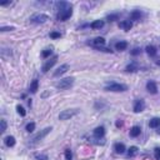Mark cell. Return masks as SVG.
Masks as SVG:
<instances>
[{
    "label": "cell",
    "mask_w": 160,
    "mask_h": 160,
    "mask_svg": "<svg viewBox=\"0 0 160 160\" xmlns=\"http://www.w3.org/2000/svg\"><path fill=\"white\" fill-rule=\"evenodd\" d=\"M146 90L149 91L150 94H156L158 93V86H156V84H155V81H148L146 83Z\"/></svg>",
    "instance_id": "cell-10"
},
{
    "label": "cell",
    "mask_w": 160,
    "mask_h": 160,
    "mask_svg": "<svg viewBox=\"0 0 160 160\" xmlns=\"http://www.w3.org/2000/svg\"><path fill=\"white\" fill-rule=\"evenodd\" d=\"M52 54H53V50L52 49H45V50H43L42 55H43V58H49Z\"/></svg>",
    "instance_id": "cell-27"
},
{
    "label": "cell",
    "mask_w": 160,
    "mask_h": 160,
    "mask_svg": "<svg viewBox=\"0 0 160 160\" xmlns=\"http://www.w3.org/2000/svg\"><path fill=\"white\" fill-rule=\"evenodd\" d=\"M138 69H139V68H138V65H137V64H135V63H131V64H129V65H128L127 68H125V70H127L128 73H134V71H137Z\"/></svg>",
    "instance_id": "cell-23"
},
{
    "label": "cell",
    "mask_w": 160,
    "mask_h": 160,
    "mask_svg": "<svg viewBox=\"0 0 160 160\" xmlns=\"http://www.w3.org/2000/svg\"><path fill=\"white\" fill-rule=\"evenodd\" d=\"M58 58H59L58 55H54V56L52 58V59L48 60L46 63L44 64V65H43V73H48V71H49L54 65H55V63L58 61Z\"/></svg>",
    "instance_id": "cell-7"
},
{
    "label": "cell",
    "mask_w": 160,
    "mask_h": 160,
    "mask_svg": "<svg viewBox=\"0 0 160 160\" xmlns=\"http://www.w3.org/2000/svg\"><path fill=\"white\" fill-rule=\"evenodd\" d=\"M159 133H160V130H159Z\"/></svg>",
    "instance_id": "cell-39"
},
{
    "label": "cell",
    "mask_w": 160,
    "mask_h": 160,
    "mask_svg": "<svg viewBox=\"0 0 160 160\" xmlns=\"http://www.w3.org/2000/svg\"><path fill=\"white\" fill-rule=\"evenodd\" d=\"M143 16L140 10H134V11L130 13V19L131 20H140V18Z\"/></svg>",
    "instance_id": "cell-20"
},
{
    "label": "cell",
    "mask_w": 160,
    "mask_h": 160,
    "mask_svg": "<svg viewBox=\"0 0 160 160\" xmlns=\"http://www.w3.org/2000/svg\"><path fill=\"white\" fill-rule=\"evenodd\" d=\"M103 26H104V20H94V21L90 24V28L94 29V30L101 29Z\"/></svg>",
    "instance_id": "cell-12"
},
{
    "label": "cell",
    "mask_w": 160,
    "mask_h": 160,
    "mask_svg": "<svg viewBox=\"0 0 160 160\" xmlns=\"http://www.w3.org/2000/svg\"><path fill=\"white\" fill-rule=\"evenodd\" d=\"M73 84H74V78H65V79H60L55 84V86L60 90H65V89H69L70 86H73Z\"/></svg>",
    "instance_id": "cell-4"
},
{
    "label": "cell",
    "mask_w": 160,
    "mask_h": 160,
    "mask_svg": "<svg viewBox=\"0 0 160 160\" xmlns=\"http://www.w3.org/2000/svg\"><path fill=\"white\" fill-rule=\"evenodd\" d=\"M56 10H58V14H56V19L59 21H65L73 15V6L71 4L66 1H58L56 3Z\"/></svg>",
    "instance_id": "cell-1"
},
{
    "label": "cell",
    "mask_w": 160,
    "mask_h": 160,
    "mask_svg": "<svg viewBox=\"0 0 160 160\" xmlns=\"http://www.w3.org/2000/svg\"><path fill=\"white\" fill-rule=\"evenodd\" d=\"M105 135V129H104V127H98L96 129L94 130V137L95 138H103Z\"/></svg>",
    "instance_id": "cell-13"
},
{
    "label": "cell",
    "mask_w": 160,
    "mask_h": 160,
    "mask_svg": "<svg viewBox=\"0 0 160 160\" xmlns=\"http://www.w3.org/2000/svg\"><path fill=\"white\" fill-rule=\"evenodd\" d=\"M114 150L118 153V154H123V153H125V145L121 144V143H116V144L114 145Z\"/></svg>",
    "instance_id": "cell-16"
},
{
    "label": "cell",
    "mask_w": 160,
    "mask_h": 160,
    "mask_svg": "<svg viewBox=\"0 0 160 160\" xmlns=\"http://www.w3.org/2000/svg\"><path fill=\"white\" fill-rule=\"evenodd\" d=\"M154 156L156 160H160V149H155V153H154Z\"/></svg>",
    "instance_id": "cell-35"
},
{
    "label": "cell",
    "mask_w": 160,
    "mask_h": 160,
    "mask_svg": "<svg viewBox=\"0 0 160 160\" xmlns=\"http://www.w3.org/2000/svg\"><path fill=\"white\" fill-rule=\"evenodd\" d=\"M0 124H1V129H0V131L4 133L6 130V121L5 120H0Z\"/></svg>",
    "instance_id": "cell-32"
},
{
    "label": "cell",
    "mask_w": 160,
    "mask_h": 160,
    "mask_svg": "<svg viewBox=\"0 0 160 160\" xmlns=\"http://www.w3.org/2000/svg\"><path fill=\"white\" fill-rule=\"evenodd\" d=\"M60 36H61V34L58 33V31H52L50 33V38H53V39H58V38H60Z\"/></svg>",
    "instance_id": "cell-31"
},
{
    "label": "cell",
    "mask_w": 160,
    "mask_h": 160,
    "mask_svg": "<svg viewBox=\"0 0 160 160\" xmlns=\"http://www.w3.org/2000/svg\"><path fill=\"white\" fill-rule=\"evenodd\" d=\"M128 48V43L127 42H118L115 44V49L118 50V52H123V50H125Z\"/></svg>",
    "instance_id": "cell-17"
},
{
    "label": "cell",
    "mask_w": 160,
    "mask_h": 160,
    "mask_svg": "<svg viewBox=\"0 0 160 160\" xmlns=\"http://www.w3.org/2000/svg\"><path fill=\"white\" fill-rule=\"evenodd\" d=\"M4 141H5V145H6V146H9V148H13V146L15 145V138H14V137H11V135L6 137Z\"/></svg>",
    "instance_id": "cell-19"
},
{
    "label": "cell",
    "mask_w": 160,
    "mask_h": 160,
    "mask_svg": "<svg viewBox=\"0 0 160 160\" xmlns=\"http://www.w3.org/2000/svg\"><path fill=\"white\" fill-rule=\"evenodd\" d=\"M68 70H69V65H68V64H63V65H60L55 71H54L53 76L54 78H58V76L63 75V74H65Z\"/></svg>",
    "instance_id": "cell-8"
},
{
    "label": "cell",
    "mask_w": 160,
    "mask_h": 160,
    "mask_svg": "<svg viewBox=\"0 0 160 160\" xmlns=\"http://www.w3.org/2000/svg\"><path fill=\"white\" fill-rule=\"evenodd\" d=\"M144 109H145V101L144 100L139 99V100L135 101V104H134V111L135 113H141Z\"/></svg>",
    "instance_id": "cell-9"
},
{
    "label": "cell",
    "mask_w": 160,
    "mask_h": 160,
    "mask_svg": "<svg viewBox=\"0 0 160 160\" xmlns=\"http://www.w3.org/2000/svg\"><path fill=\"white\" fill-rule=\"evenodd\" d=\"M91 44H93L95 48L101 46V45H104V44H105V39L103 38V36H98V38H95L93 42H91Z\"/></svg>",
    "instance_id": "cell-14"
},
{
    "label": "cell",
    "mask_w": 160,
    "mask_h": 160,
    "mask_svg": "<svg viewBox=\"0 0 160 160\" xmlns=\"http://www.w3.org/2000/svg\"><path fill=\"white\" fill-rule=\"evenodd\" d=\"M123 125V121H116V127L119 128V127H121Z\"/></svg>",
    "instance_id": "cell-37"
},
{
    "label": "cell",
    "mask_w": 160,
    "mask_h": 160,
    "mask_svg": "<svg viewBox=\"0 0 160 160\" xmlns=\"http://www.w3.org/2000/svg\"><path fill=\"white\" fill-rule=\"evenodd\" d=\"M76 114H78L76 109H68V110H63L59 114V119L60 120H69L70 118H73Z\"/></svg>",
    "instance_id": "cell-6"
},
{
    "label": "cell",
    "mask_w": 160,
    "mask_h": 160,
    "mask_svg": "<svg viewBox=\"0 0 160 160\" xmlns=\"http://www.w3.org/2000/svg\"><path fill=\"white\" fill-rule=\"evenodd\" d=\"M146 53H148L149 56H155L156 55V48L153 46V45H148L146 46Z\"/></svg>",
    "instance_id": "cell-21"
},
{
    "label": "cell",
    "mask_w": 160,
    "mask_h": 160,
    "mask_svg": "<svg viewBox=\"0 0 160 160\" xmlns=\"http://www.w3.org/2000/svg\"><path fill=\"white\" fill-rule=\"evenodd\" d=\"M140 52H141V50L139 49V48H134V49L131 50V55H139V54H140Z\"/></svg>",
    "instance_id": "cell-34"
},
{
    "label": "cell",
    "mask_w": 160,
    "mask_h": 160,
    "mask_svg": "<svg viewBox=\"0 0 160 160\" xmlns=\"http://www.w3.org/2000/svg\"><path fill=\"white\" fill-rule=\"evenodd\" d=\"M49 20V16L46 14H43V13H39V14H34L31 18H30V23L33 24H44Z\"/></svg>",
    "instance_id": "cell-5"
},
{
    "label": "cell",
    "mask_w": 160,
    "mask_h": 160,
    "mask_svg": "<svg viewBox=\"0 0 160 160\" xmlns=\"http://www.w3.org/2000/svg\"><path fill=\"white\" fill-rule=\"evenodd\" d=\"M65 159H66V160H71V159H73V154H71V150H70V149L65 150Z\"/></svg>",
    "instance_id": "cell-30"
},
{
    "label": "cell",
    "mask_w": 160,
    "mask_h": 160,
    "mask_svg": "<svg viewBox=\"0 0 160 160\" xmlns=\"http://www.w3.org/2000/svg\"><path fill=\"white\" fill-rule=\"evenodd\" d=\"M11 30H15L14 26H3V28H0V31L4 33V31H11Z\"/></svg>",
    "instance_id": "cell-28"
},
{
    "label": "cell",
    "mask_w": 160,
    "mask_h": 160,
    "mask_svg": "<svg viewBox=\"0 0 160 160\" xmlns=\"http://www.w3.org/2000/svg\"><path fill=\"white\" fill-rule=\"evenodd\" d=\"M9 4H11V1H10V0H9V1H1V3H0V5H1V6H6Z\"/></svg>",
    "instance_id": "cell-36"
},
{
    "label": "cell",
    "mask_w": 160,
    "mask_h": 160,
    "mask_svg": "<svg viewBox=\"0 0 160 160\" xmlns=\"http://www.w3.org/2000/svg\"><path fill=\"white\" fill-rule=\"evenodd\" d=\"M16 111H18V114L21 115V116H25L26 115L25 109H24V106H21V105H18V106H16Z\"/></svg>",
    "instance_id": "cell-26"
},
{
    "label": "cell",
    "mask_w": 160,
    "mask_h": 160,
    "mask_svg": "<svg viewBox=\"0 0 160 160\" xmlns=\"http://www.w3.org/2000/svg\"><path fill=\"white\" fill-rule=\"evenodd\" d=\"M119 28H121L123 30H125V31H129V30L133 28V23L130 20H123V21L119 23Z\"/></svg>",
    "instance_id": "cell-11"
},
{
    "label": "cell",
    "mask_w": 160,
    "mask_h": 160,
    "mask_svg": "<svg viewBox=\"0 0 160 160\" xmlns=\"http://www.w3.org/2000/svg\"><path fill=\"white\" fill-rule=\"evenodd\" d=\"M35 159L36 160H49V158L44 154H35Z\"/></svg>",
    "instance_id": "cell-29"
},
{
    "label": "cell",
    "mask_w": 160,
    "mask_h": 160,
    "mask_svg": "<svg viewBox=\"0 0 160 160\" xmlns=\"http://www.w3.org/2000/svg\"><path fill=\"white\" fill-rule=\"evenodd\" d=\"M104 90L106 91H114V93H123V91L128 90V85L125 84H120V83H115V81H111V83H108L105 85Z\"/></svg>",
    "instance_id": "cell-2"
},
{
    "label": "cell",
    "mask_w": 160,
    "mask_h": 160,
    "mask_svg": "<svg viewBox=\"0 0 160 160\" xmlns=\"http://www.w3.org/2000/svg\"><path fill=\"white\" fill-rule=\"evenodd\" d=\"M38 88H39V80L34 79L31 81V84H30V91H31L33 94H35L36 91H38Z\"/></svg>",
    "instance_id": "cell-18"
},
{
    "label": "cell",
    "mask_w": 160,
    "mask_h": 160,
    "mask_svg": "<svg viewBox=\"0 0 160 160\" xmlns=\"http://www.w3.org/2000/svg\"><path fill=\"white\" fill-rule=\"evenodd\" d=\"M25 130L28 133H33L34 130H35V123H29V124H26Z\"/></svg>",
    "instance_id": "cell-25"
},
{
    "label": "cell",
    "mask_w": 160,
    "mask_h": 160,
    "mask_svg": "<svg viewBox=\"0 0 160 160\" xmlns=\"http://www.w3.org/2000/svg\"><path fill=\"white\" fill-rule=\"evenodd\" d=\"M149 127L153 128V129L160 127V119L159 118H153L150 120V123H149Z\"/></svg>",
    "instance_id": "cell-22"
},
{
    "label": "cell",
    "mask_w": 160,
    "mask_h": 160,
    "mask_svg": "<svg viewBox=\"0 0 160 160\" xmlns=\"http://www.w3.org/2000/svg\"><path fill=\"white\" fill-rule=\"evenodd\" d=\"M53 130V128L52 127H49V128H45V129H43V130H40L38 134H35L34 137L31 138V140H30V144H36V143H39V141H42L44 138L46 137L48 134H49L50 131Z\"/></svg>",
    "instance_id": "cell-3"
},
{
    "label": "cell",
    "mask_w": 160,
    "mask_h": 160,
    "mask_svg": "<svg viewBox=\"0 0 160 160\" xmlns=\"http://www.w3.org/2000/svg\"><path fill=\"white\" fill-rule=\"evenodd\" d=\"M138 154V148L137 146H130L128 150V156L129 158H133V156H135Z\"/></svg>",
    "instance_id": "cell-24"
},
{
    "label": "cell",
    "mask_w": 160,
    "mask_h": 160,
    "mask_svg": "<svg viewBox=\"0 0 160 160\" xmlns=\"http://www.w3.org/2000/svg\"><path fill=\"white\" fill-rule=\"evenodd\" d=\"M140 133H141V129H140V127H133L131 129H130V137L131 138H137V137H139L140 135Z\"/></svg>",
    "instance_id": "cell-15"
},
{
    "label": "cell",
    "mask_w": 160,
    "mask_h": 160,
    "mask_svg": "<svg viewBox=\"0 0 160 160\" xmlns=\"http://www.w3.org/2000/svg\"><path fill=\"white\" fill-rule=\"evenodd\" d=\"M118 14H111V15H108V20L109 21H114V20H116L118 19Z\"/></svg>",
    "instance_id": "cell-33"
},
{
    "label": "cell",
    "mask_w": 160,
    "mask_h": 160,
    "mask_svg": "<svg viewBox=\"0 0 160 160\" xmlns=\"http://www.w3.org/2000/svg\"><path fill=\"white\" fill-rule=\"evenodd\" d=\"M156 64H158V65H160V60H158V61H156Z\"/></svg>",
    "instance_id": "cell-38"
}]
</instances>
